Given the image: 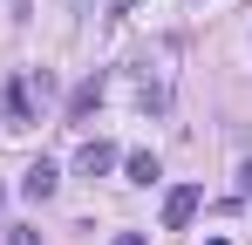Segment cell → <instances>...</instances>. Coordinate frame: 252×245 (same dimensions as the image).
Masks as SVG:
<instances>
[{
    "label": "cell",
    "instance_id": "obj_4",
    "mask_svg": "<svg viewBox=\"0 0 252 245\" xmlns=\"http://www.w3.org/2000/svg\"><path fill=\"white\" fill-rule=\"evenodd\" d=\"M109 163H116V143H102V136H95V143H82V150H75V170H82V177H102V170H109Z\"/></svg>",
    "mask_w": 252,
    "mask_h": 245
},
{
    "label": "cell",
    "instance_id": "obj_3",
    "mask_svg": "<svg viewBox=\"0 0 252 245\" xmlns=\"http://www.w3.org/2000/svg\"><path fill=\"white\" fill-rule=\"evenodd\" d=\"M7 116H14V122H34V75H14V82H7Z\"/></svg>",
    "mask_w": 252,
    "mask_h": 245
},
{
    "label": "cell",
    "instance_id": "obj_6",
    "mask_svg": "<svg viewBox=\"0 0 252 245\" xmlns=\"http://www.w3.org/2000/svg\"><path fill=\"white\" fill-rule=\"evenodd\" d=\"M123 170H129V184H157V177H164L157 150H129V157H123Z\"/></svg>",
    "mask_w": 252,
    "mask_h": 245
},
{
    "label": "cell",
    "instance_id": "obj_5",
    "mask_svg": "<svg viewBox=\"0 0 252 245\" xmlns=\"http://www.w3.org/2000/svg\"><path fill=\"white\" fill-rule=\"evenodd\" d=\"M55 184H62V170H55V163H34V170H28V177H21V198H55Z\"/></svg>",
    "mask_w": 252,
    "mask_h": 245
},
{
    "label": "cell",
    "instance_id": "obj_9",
    "mask_svg": "<svg viewBox=\"0 0 252 245\" xmlns=\"http://www.w3.org/2000/svg\"><path fill=\"white\" fill-rule=\"evenodd\" d=\"M109 245H150V239H143V232H116Z\"/></svg>",
    "mask_w": 252,
    "mask_h": 245
},
{
    "label": "cell",
    "instance_id": "obj_1",
    "mask_svg": "<svg viewBox=\"0 0 252 245\" xmlns=\"http://www.w3.org/2000/svg\"><path fill=\"white\" fill-rule=\"evenodd\" d=\"M198 204H205V191H198V184H177V191L164 198V232H184V225L198 218Z\"/></svg>",
    "mask_w": 252,
    "mask_h": 245
},
{
    "label": "cell",
    "instance_id": "obj_2",
    "mask_svg": "<svg viewBox=\"0 0 252 245\" xmlns=\"http://www.w3.org/2000/svg\"><path fill=\"white\" fill-rule=\"evenodd\" d=\"M102 89H109V82H102V68H95V75H82V82H75V95H68V122H82V116H95V102H102Z\"/></svg>",
    "mask_w": 252,
    "mask_h": 245
},
{
    "label": "cell",
    "instance_id": "obj_7",
    "mask_svg": "<svg viewBox=\"0 0 252 245\" xmlns=\"http://www.w3.org/2000/svg\"><path fill=\"white\" fill-rule=\"evenodd\" d=\"M7 245H41V232L34 225H7Z\"/></svg>",
    "mask_w": 252,
    "mask_h": 245
},
{
    "label": "cell",
    "instance_id": "obj_10",
    "mask_svg": "<svg viewBox=\"0 0 252 245\" xmlns=\"http://www.w3.org/2000/svg\"><path fill=\"white\" fill-rule=\"evenodd\" d=\"M129 7H143V0H116V7H109V14H129Z\"/></svg>",
    "mask_w": 252,
    "mask_h": 245
},
{
    "label": "cell",
    "instance_id": "obj_11",
    "mask_svg": "<svg viewBox=\"0 0 252 245\" xmlns=\"http://www.w3.org/2000/svg\"><path fill=\"white\" fill-rule=\"evenodd\" d=\"M205 245H232V239H205Z\"/></svg>",
    "mask_w": 252,
    "mask_h": 245
},
{
    "label": "cell",
    "instance_id": "obj_8",
    "mask_svg": "<svg viewBox=\"0 0 252 245\" xmlns=\"http://www.w3.org/2000/svg\"><path fill=\"white\" fill-rule=\"evenodd\" d=\"M239 191H246V198H252V157L239 163Z\"/></svg>",
    "mask_w": 252,
    "mask_h": 245
}]
</instances>
